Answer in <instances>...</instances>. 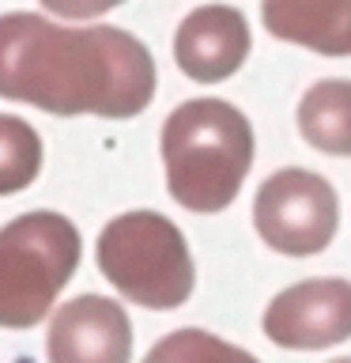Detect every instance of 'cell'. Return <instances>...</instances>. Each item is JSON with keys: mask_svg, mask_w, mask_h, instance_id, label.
Masks as SVG:
<instances>
[{"mask_svg": "<svg viewBox=\"0 0 351 363\" xmlns=\"http://www.w3.org/2000/svg\"><path fill=\"white\" fill-rule=\"evenodd\" d=\"M0 99L61 118L125 121L151 106L155 61L121 27H61L34 11L0 16Z\"/></svg>", "mask_w": 351, "mask_h": 363, "instance_id": "cell-1", "label": "cell"}, {"mask_svg": "<svg viewBox=\"0 0 351 363\" xmlns=\"http://www.w3.org/2000/svg\"><path fill=\"white\" fill-rule=\"evenodd\" d=\"M76 223L61 212H23L0 227V329L38 325L79 269Z\"/></svg>", "mask_w": 351, "mask_h": 363, "instance_id": "cell-4", "label": "cell"}, {"mask_svg": "<svg viewBox=\"0 0 351 363\" xmlns=\"http://www.w3.org/2000/svg\"><path fill=\"white\" fill-rule=\"evenodd\" d=\"M53 16H64V19H95L102 11L125 4V0H42Z\"/></svg>", "mask_w": 351, "mask_h": 363, "instance_id": "cell-13", "label": "cell"}, {"mask_svg": "<svg viewBox=\"0 0 351 363\" xmlns=\"http://www.w3.org/2000/svg\"><path fill=\"white\" fill-rule=\"evenodd\" d=\"M144 363H257L246 348L226 345L204 329H178L144 356Z\"/></svg>", "mask_w": 351, "mask_h": 363, "instance_id": "cell-12", "label": "cell"}, {"mask_svg": "<svg viewBox=\"0 0 351 363\" xmlns=\"http://www.w3.org/2000/svg\"><path fill=\"white\" fill-rule=\"evenodd\" d=\"M249 57V23L231 4H204L181 19L174 61L197 84H223Z\"/></svg>", "mask_w": 351, "mask_h": 363, "instance_id": "cell-8", "label": "cell"}, {"mask_svg": "<svg viewBox=\"0 0 351 363\" xmlns=\"http://www.w3.org/2000/svg\"><path fill=\"white\" fill-rule=\"evenodd\" d=\"M45 352H50V363H129V314L106 295H79L53 314Z\"/></svg>", "mask_w": 351, "mask_h": 363, "instance_id": "cell-7", "label": "cell"}, {"mask_svg": "<svg viewBox=\"0 0 351 363\" xmlns=\"http://www.w3.org/2000/svg\"><path fill=\"white\" fill-rule=\"evenodd\" d=\"M299 133L325 155H351V79H321L306 91Z\"/></svg>", "mask_w": 351, "mask_h": 363, "instance_id": "cell-10", "label": "cell"}, {"mask_svg": "<svg viewBox=\"0 0 351 363\" xmlns=\"http://www.w3.org/2000/svg\"><path fill=\"white\" fill-rule=\"evenodd\" d=\"M265 30L325 57H351V0H260Z\"/></svg>", "mask_w": 351, "mask_h": 363, "instance_id": "cell-9", "label": "cell"}, {"mask_svg": "<svg viewBox=\"0 0 351 363\" xmlns=\"http://www.w3.org/2000/svg\"><path fill=\"white\" fill-rule=\"evenodd\" d=\"M98 269L129 303L174 311L189 303L197 269L185 235L159 212H121L98 235Z\"/></svg>", "mask_w": 351, "mask_h": 363, "instance_id": "cell-3", "label": "cell"}, {"mask_svg": "<svg viewBox=\"0 0 351 363\" xmlns=\"http://www.w3.org/2000/svg\"><path fill=\"white\" fill-rule=\"evenodd\" d=\"M42 170V136L16 113H0V197L27 189Z\"/></svg>", "mask_w": 351, "mask_h": 363, "instance_id": "cell-11", "label": "cell"}, {"mask_svg": "<svg viewBox=\"0 0 351 363\" xmlns=\"http://www.w3.org/2000/svg\"><path fill=\"white\" fill-rule=\"evenodd\" d=\"M333 363H351V359H333Z\"/></svg>", "mask_w": 351, "mask_h": 363, "instance_id": "cell-14", "label": "cell"}, {"mask_svg": "<svg viewBox=\"0 0 351 363\" xmlns=\"http://www.w3.org/2000/svg\"><path fill=\"white\" fill-rule=\"evenodd\" d=\"M340 223L336 189L302 167L276 170L253 201V227L260 242L287 257H310L333 242Z\"/></svg>", "mask_w": 351, "mask_h": 363, "instance_id": "cell-5", "label": "cell"}, {"mask_svg": "<svg viewBox=\"0 0 351 363\" xmlns=\"http://www.w3.org/2000/svg\"><path fill=\"white\" fill-rule=\"evenodd\" d=\"M265 333L272 345L313 352L351 337V280L317 277L283 288L265 311Z\"/></svg>", "mask_w": 351, "mask_h": 363, "instance_id": "cell-6", "label": "cell"}, {"mask_svg": "<svg viewBox=\"0 0 351 363\" xmlns=\"http://www.w3.org/2000/svg\"><path fill=\"white\" fill-rule=\"evenodd\" d=\"M166 189L181 208L212 216L238 197L253 167V129L223 99H189L163 121Z\"/></svg>", "mask_w": 351, "mask_h": 363, "instance_id": "cell-2", "label": "cell"}]
</instances>
